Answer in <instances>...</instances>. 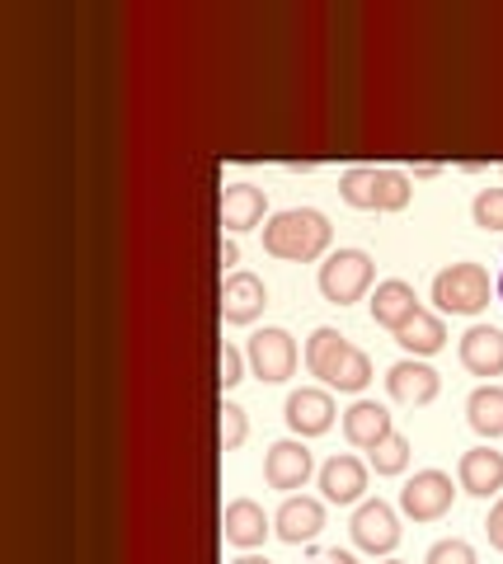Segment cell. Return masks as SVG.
I'll list each match as a JSON object with an SVG mask.
<instances>
[{
	"mask_svg": "<svg viewBox=\"0 0 503 564\" xmlns=\"http://www.w3.org/2000/svg\"><path fill=\"white\" fill-rule=\"evenodd\" d=\"M306 367H310V377H320L325 386L349 391V395L368 391V381H372V358L362 348H353L339 329H329V325H320L306 339Z\"/></svg>",
	"mask_w": 503,
	"mask_h": 564,
	"instance_id": "1",
	"label": "cell"
},
{
	"mask_svg": "<svg viewBox=\"0 0 503 564\" xmlns=\"http://www.w3.org/2000/svg\"><path fill=\"white\" fill-rule=\"evenodd\" d=\"M335 226L325 221V212L316 207H287L264 226V250L273 259H292V263H310L329 250Z\"/></svg>",
	"mask_w": 503,
	"mask_h": 564,
	"instance_id": "2",
	"label": "cell"
},
{
	"mask_svg": "<svg viewBox=\"0 0 503 564\" xmlns=\"http://www.w3.org/2000/svg\"><path fill=\"white\" fill-rule=\"evenodd\" d=\"M339 193L349 207H362V212H401L409 207V180L401 170H376V165H358L339 180Z\"/></svg>",
	"mask_w": 503,
	"mask_h": 564,
	"instance_id": "3",
	"label": "cell"
},
{
	"mask_svg": "<svg viewBox=\"0 0 503 564\" xmlns=\"http://www.w3.org/2000/svg\"><path fill=\"white\" fill-rule=\"evenodd\" d=\"M433 302L447 315H480L490 306V273L480 263H452L433 278Z\"/></svg>",
	"mask_w": 503,
	"mask_h": 564,
	"instance_id": "4",
	"label": "cell"
},
{
	"mask_svg": "<svg viewBox=\"0 0 503 564\" xmlns=\"http://www.w3.org/2000/svg\"><path fill=\"white\" fill-rule=\"evenodd\" d=\"M372 278H376V263L362 250H335L320 263V292L329 306H353L372 288Z\"/></svg>",
	"mask_w": 503,
	"mask_h": 564,
	"instance_id": "5",
	"label": "cell"
},
{
	"mask_svg": "<svg viewBox=\"0 0 503 564\" xmlns=\"http://www.w3.org/2000/svg\"><path fill=\"white\" fill-rule=\"evenodd\" d=\"M245 362H250V372L259 381L277 386V381H287L292 372H297V344H292L287 329H259V334H250Z\"/></svg>",
	"mask_w": 503,
	"mask_h": 564,
	"instance_id": "6",
	"label": "cell"
},
{
	"mask_svg": "<svg viewBox=\"0 0 503 564\" xmlns=\"http://www.w3.org/2000/svg\"><path fill=\"white\" fill-rule=\"evenodd\" d=\"M457 489H452V475L442 470H419L414 480L401 489V513L414 522H438L447 508H452Z\"/></svg>",
	"mask_w": 503,
	"mask_h": 564,
	"instance_id": "7",
	"label": "cell"
},
{
	"mask_svg": "<svg viewBox=\"0 0 503 564\" xmlns=\"http://www.w3.org/2000/svg\"><path fill=\"white\" fill-rule=\"evenodd\" d=\"M349 532H353V541H358V551H368V555H391L395 545H401V518H395L391 503L368 499V503H358Z\"/></svg>",
	"mask_w": 503,
	"mask_h": 564,
	"instance_id": "8",
	"label": "cell"
},
{
	"mask_svg": "<svg viewBox=\"0 0 503 564\" xmlns=\"http://www.w3.org/2000/svg\"><path fill=\"white\" fill-rule=\"evenodd\" d=\"M335 400H329V391H316V386H302V391H292L287 404H283V419L292 433L302 437H320L335 429Z\"/></svg>",
	"mask_w": 503,
	"mask_h": 564,
	"instance_id": "9",
	"label": "cell"
},
{
	"mask_svg": "<svg viewBox=\"0 0 503 564\" xmlns=\"http://www.w3.org/2000/svg\"><path fill=\"white\" fill-rule=\"evenodd\" d=\"M264 306H269V288L254 273L236 269L227 282H221V321L227 325H250L264 315Z\"/></svg>",
	"mask_w": 503,
	"mask_h": 564,
	"instance_id": "10",
	"label": "cell"
},
{
	"mask_svg": "<svg viewBox=\"0 0 503 564\" xmlns=\"http://www.w3.org/2000/svg\"><path fill=\"white\" fill-rule=\"evenodd\" d=\"M386 391H391V400H401V404H409V410H419V404H433L438 400V391H442V381H438V372H433L428 362H395L391 372H386Z\"/></svg>",
	"mask_w": 503,
	"mask_h": 564,
	"instance_id": "11",
	"label": "cell"
},
{
	"mask_svg": "<svg viewBox=\"0 0 503 564\" xmlns=\"http://www.w3.org/2000/svg\"><path fill=\"white\" fill-rule=\"evenodd\" d=\"M310 470H316V462H310V447L306 443H273L269 456H264V480L269 489H302L310 480Z\"/></svg>",
	"mask_w": 503,
	"mask_h": 564,
	"instance_id": "12",
	"label": "cell"
},
{
	"mask_svg": "<svg viewBox=\"0 0 503 564\" xmlns=\"http://www.w3.org/2000/svg\"><path fill=\"white\" fill-rule=\"evenodd\" d=\"M320 527H325V503L320 499H306V494H292V499L277 508V518H273V532L283 536L287 545L316 541Z\"/></svg>",
	"mask_w": 503,
	"mask_h": 564,
	"instance_id": "13",
	"label": "cell"
},
{
	"mask_svg": "<svg viewBox=\"0 0 503 564\" xmlns=\"http://www.w3.org/2000/svg\"><path fill=\"white\" fill-rule=\"evenodd\" d=\"M424 306H419V296H414V288L405 278H386V282H376V292H372V321L381 329H401L405 321H414Z\"/></svg>",
	"mask_w": 503,
	"mask_h": 564,
	"instance_id": "14",
	"label": "cell"
},
{
	"mask_svg": "<svg viewBox=\"0 0 503 564\" xmlns=\"http://www.w3.org/2000/svg\"><path fill=\"white\" fill-rule=\"evenodd\" d=\"M461 367L471 377H503V329L499 325H475L461 339Z\"/></svg>",
	"mask_w": 503,
	"mask_h": 564,
	"instance_id": "15",
	"label": "cell"
},
{
	"mask_svg": "<svg viewBox=\"0 0 503 564\" xmlns=\"http://www.w3.org/2000/svg\"><path fill=\"white\" fill-rule=\"evenodd\" d=\"M457 480H461L466 494H475V499H490V494L503 489V452H494V447H471V452H461Z\"/></svg>",
	"mask_w": 503,
	"mask_h": 564,
	"instance_id": "16",
	"label": "cell"
},
{
	"mask_svg": "<svg viewBox=\"0 0 503 564\" xmlns=\"http://www.w3.org/2000/svg\"><path fill=\"white\" fill-rule=\"evenodd\" d=\"M221 532H227L231 545L250 551V545H264V536L273 532V522L254 499H236V503H227V513H221Z\"/></svg>",
	"mask_w": 503,
	"mask_h": 564,
	"instance_id": "17",
	"label": "cell"
},
{
	"mask_svg": "<svg viewBox=\"0 0 503 564\" xmlns=\"http://www.w3.org/2000/svg\"><path fill=\"white\" fill-rule=\"evenodd\" d=\"M320 489L329 503H358L362 489H368V466L358 456H335V462L320 466Z\"/></svg>",
	"mask_w": 503,
	"mask_h": 564,
	"instance_id": "18",
	"label": "cell"
},
{
	"mask_svg": "<svg viewBox=\"0 0 503 564\" xmlns=\"http://www.w3.org/2000/svg\"><path fill=\"white\" fill-rule=\"evenodd\" d=\"M391 414H386V404H376V400H358L349 414H343V437H349L353 447L362 452H372L381 437H391Z\"/></svg>",
	"mask_w": 503,
	"mask_h": 564,
	"instance_id": "19",
	"label": "cell"
},
{
	"mask_svg": "<svg viewBox=\"0 0 503 564\" xmlns=\"http://www.w3.org/2000/svg\"><path fill=\"white\" fill-rule=\"evenodd\" d=\"M264 188L254 184H231L227 193H221V226L227 231H250V226L264 221Z\"/></svg>",
	"mask_w": 503,
	"mask_h": 564,
	"instance_id": "20",
	"label": "cell"
},
{
	"mask_svg": "<svg viewBox=\"0 0 503 564\" xmlns=\"http://www.w3.org/2000/svg\"><path fill=\"white\" fill-rule=\"evenodd\" d=\"M395 344H401L405 352H414V358H428V352H438L447 344V325L438 321V315L419 311L414 321H405L401 329H395Z\"/></svg>",
	"mask_w": 503,
	"mask_h": 564,
	"instance_id": "21",
	"label": "cell"
},
{
	"mask_svg": "<svg viewBox=\"0 0 503 564\" xmlns=\"http://www.w3.org/2000/svg\"><path fill=\"white\" fill-rule=\"evenodd\" d=\"M466 419L480 437H503V386H480L466 400Z\"/></svg>",
	"mask_w": 503,
	"mask_h": 564,
	"instance_id": "22",
	"label": "cell"
},
{
	"mask_svg": "<svg viewBox=\"0 0 503 564\" xmlns=\"http://www.w3.org/2000/svg\"><path fill=\"white\" fill-rule=\"evenodd\" d=\"M368 456H372V470L376 475H401L409 466V443H405L401 433H391V437H381V443Z\"/></svg>",
	"mask_w": 503,
	"mask_h": 564,
	"instance_id": "23",
	"label": "cell"
},
{
	"mask_svg": "<svg viewBox=\"0 0 503 564\" xmlns=\"http://www.w3.org/2000/svg\"><path fill=\"white\" fill-rule=\"evenodd\" d=\"M471 217L480 231H503V188H480L471 203Z\"/></svg>",
	"mask_w": 503,
	"mask_h": 564,
	"instance_id": "24",
	"label": "cell"
},
{
	"mask_svg": "<svg viewBox=\"0 0 503 564\" xmlns=\"http://www.w3.org/2000/svg\"><path fill=\"white\" fill-rule=\"evenodd\" d=\"M221 452H236L240 443L250 437V419H245V410L240 404H231V400H221Z\"/></svg>",
	"mask_w": 503,
	"mask_h": 564,
	"instance_id": "25",
	"label": "cell"
},
{
	"mask_svg": "<svg viewBox=\"0 0 503 564\" xmlns=\"http://www.w3.org/2000/svg\"><path fill=\"white\" fill-rule=\"evenodd\" d=\"M217 381H221V391H231L236 381H245V352H240L236 344H221V358H217Z\"/></svg>",
	"mask_w": 503,
	"mask_h": 564,
	"instance_id": "26",
	"label": "cell"
},
{
	"mask_svg": "<svg viewBox=\"0 0 503 564\" xmlns=\"http://www.w3.org/2000/svg\"><path fill=\"white\" fill-rule=\"evenodd\" d=\"M424 564H475V545L471 541H438V545H433V551H428V560Z\"/></svg>",
	"mask_w": 503,
	"mask_h": 564,
	"instance_id": "27",
	"label": "cell"
},
{
	"mask_svg": "<svg viewBox=\"0 0 503 564\" xmlns=\"http://www.w3.org/2000/svg\"><path fill=\"white\" fill-rule=\"evenodd\" d=\"M484 536H490L494 551H503V499L490 508V518H484Z\"/></svg>",
	"mask_w": 503,
	"mask_h": 564,
	"instance_id": "28",
	"label": "cell"
},
{
	"mask_svg": "<svg viewBox=\"0 0 503 564\" xmlns=\"http://www.w3.org/2000/svg\"><path fill=\"white\" fill-rule=\"evenodd\" d=\"M221 269H236V263H240V250H236V240H221Z\"/></svg>",
	"mask_w": 503,
	"mask_h": 564,
	"instance_id": "29",
	"label": "cell"
},
{
	"mask_svg": "<svg viewBox=\"0 0 503 564\" xmlns=\"http://www.w3.org/2000/svg\"><path fill=\"white\" fill-rule=\"evenodd\" d=\"M316 564H358V560H353L349 551H325V555H320Z\"/></svg>",
	"mask_w": 503,
	"mask_h": 564,
	"instance_id": "30",
	"label": "cell"
},
{
	"mask_svg": "<svg viewBox=\"0 0 503 564\" xmlns=\"http://www.w3.org/2000/svg\"><path fill=\"white\" fill-rule=\"evenodd\" d=\"M231 564H269L264 555H240V560H231Z\"/></svg>",
	"mask_w": 503,
	"mask_h": 564,
	"instance_id": "31",
	"label": "cell"
},
{
	"mask_svg": "<svg viewBox=\"0 0 503 564\" xmlns=\"http://www.w3.org/2000/svg\"><path fill=\"white\" fill-rule=\"evenodd\" d=\"M499 302H503V273H499Z\"/></svg>",
	"mask_w": 503,
	"mask_h": 564,
	"instance_id": "32",
	"label": "cell"
},
{
	"mask_svg": "<svg viewBox=\"0 0 503 564\" xmlns=\"http://www.w3.org/2000/svg\"><path fill=\"white\" fill-rule=\"evenodd\" d=\"M386 564H401V560H386Z\"/></svg>",
	"mask_w": 503,
	"mask_h": 564,
	"instance_id": "33",
	"label": "cell"
}]
</instances>
